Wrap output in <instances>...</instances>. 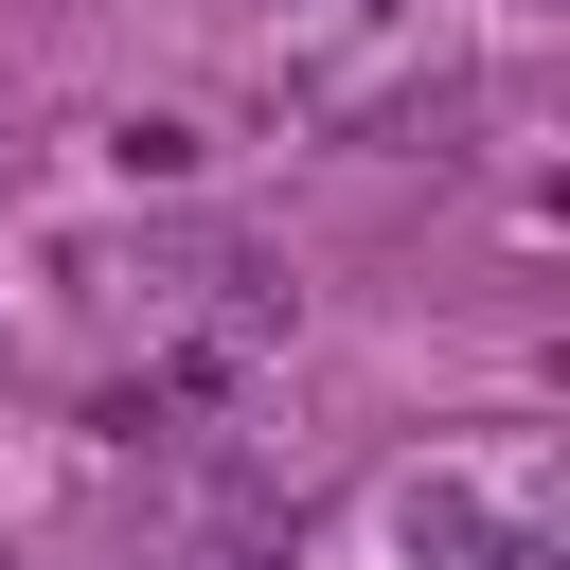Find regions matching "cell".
<instances>
[{
  "instance_id": "cell-1",
  "label": "cell",
  "mask_w": 570,
  "mask_h": 570,
  "mask_svg": "<svg viewBox=\"0 0 570 570\" xmlns=\"http://www.w3.org/2000/svg\"><path fill=\"white\" fill-rule=\"evenodd\" d=\"M410 53V0H285L267 18V71L285 107H374V71Z\"/></svg>"
},
{
  "instance_id": "cell-2",
  "label": "cell",
  "mask_w": 570,
  "mask_h": 570,
  "mask_svg": "<svg viewBox=\"0 0 570 570\" xmlns=\"http://www.w3.org/2000/svg\"><path fill=\"white\" fill-rule=\"evenodd\" d=\"M410 552H428V570H552L534 499L481 481V463H428V481H410Z\"/></svg>"
},
{
  "instance_id": "cell-3",
  "label": "cell",
  "mask_w": 570,
  "mask_h": 570,
  "mask_svg": "<svg viewBox=\"0 0 570 570\" xmlns=\"http://www.w3.org/2000/svg\"><path fill=\"white\" fill-rule=\"evenodd\" d=\"M107 160H125V178H196V125H160V107H125V125H107Z\"/></svg>"
}]
</instances>
